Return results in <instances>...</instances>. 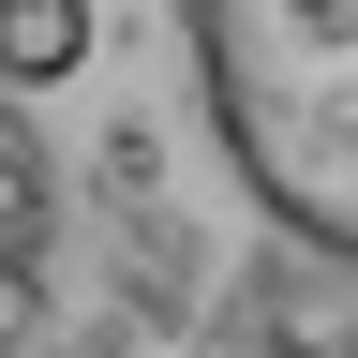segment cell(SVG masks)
<instances>
[{"label":"cell","instance_id":"7a4b0ae2","mask_svg":"<svg viewBox=\"0 0 358 358\" xmlns=\"http://www.w3.org/2000/svg\"><path fill=\"white\" fill-rule=\"evenodd\" d=\"M90 60V0H0V90H45Z\"/></svg>","mask_w":358,"mask_h":358},{"label":"cell","instance_id":"3957f363","mask_svg":"<svg viewBox=\"0 0 358 358\" xmlns=\"http://www.w3.org/2000/svg\"><path fill=\"white\" fill-rule=\"evenodd\" d=\"M0 239H15V254L45 239V150H30L15 120H0Z\"/></svg>","mask_w":358,"mask_h":358},{"label":"cell","instance_id":"277c9868","mask_svg":"<svg viewBox=\"0 0 358 358\" xmlns=\"http://www.w3.org/2000/svg\"><path fill=\"white\" fill-rule=\"evenodd\" d=\"M30 329H45V284H30V254L0 239V343H30Z\"/></svg>","mask_w":358,"mask_h":358},{"label":"cell","instance_id":"6da1fadb","mask_svg":"<svg viewBox=\"0 0 358 358\" xmlns=\"http://www.w3.org/2000/svg\"><path fill=\"white\" fill-rule=\"evenodd\" d=\"M194 105L299 254L358 268V0H179Z\"/></svg>","mask_w":358,"mask_h":358}]
</instances>
